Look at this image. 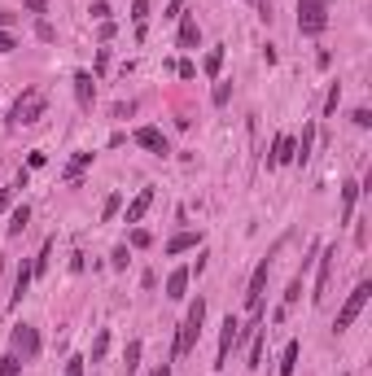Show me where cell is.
<instances>
[{"label":"cell","mask_w":372,"mask_h":376,"mask_svg":"<svg viewBox=\"0 0 372 376\" xmlns=\"http://www.w3.org/2000/svg\"><path fill=\"white\" fill-rule=\"evenodd\" d=\"M202 324H206V297H193L188 302V315L180 324V337H176V359L193 355V346L202 341Z\"/></svg>","instance_id":"6da1fadb"},{"label":"cell","mask_w":372,"mask_h":376,"mask_svg":"<svg viewBox=\"0 0 372 376\" xmlns=\"http://www.w3.org/2000/svg\"><path fill=\"white\" fill-rule=\"evenodd\" d=\"M44 110H48V96H44L40 88H27V92L13 101V110H9L5 123H9V127H31V123L44 118Z\"/></svg>","instance_id":"7a4b0ae2"},{"label":"cell","mask_w":372,"mask_h":376,"mask_svg":"<svg viewBox=\"0 0 372 376\" xmlns=\"http://www.w3.org/2000/svg\"><path fill=\"white\" fill-rule=\"evenodd\" d=\"M329 5H333V0H298V31H303V35H320L329 27Z\"/></svg>","instance_id":"3957f363"},{"label":"cell","mask_w":372,"mask_h":376,"mask_svg":"<svg viewBox=\"0 0 372 376\" xmlns=\"http://www.w3.org/2000/svg\"><path fill=\"white\" fill-rule=\"evenodd\" d=\"M372 302V285L363 280V285H355V293L351 297H346V307L337 311V319H333V333H346V329H351V324L359 319V311Z\"/></svg>","instance_id":"277c9868"},{"label":"cell","mask_w":372,"mask_h":376,"mask_svg":"<svg viewBox=\"0 0 372 376\" xmlns=\"http://www.w3.org/2000/svg\"><path fill=\"white\" fill-rule=\"evenodd\" d=\"M333 267H337V245H329V249H320V275H315V302H325L329 297V289H333Z\"/></svg>","instance_id":"5b68a950"},{"label":"cell","mask_w":372,"mask_h":376,"mask_svg":"<svg viewBox=\"0 0 372 376\" xmlns=\"http://www.w3.org/2000/svg\"><path fill=\"white\" fill-rule=\"evenodd\" d=\"M9 341H13V355L18 359H35L40 355V333L31 329V324H13V337Z\"/></svg>","instance_id":"8992f818"},{"label":"cell","mask_w":372,"mask_h":376,"mask_svg":"<svg viewBox=\"0 0 372 376\" xmlns=\"http://www.w3.org/2000/svg\"><path fill=\"white\" fill-rule=\"evenodd\" d=\"M267 275H271V263L263 258V263L254 267V275H250V289H245V311H254V315H259V307H263V289H267Z\"/></svg>","instance_id":"52a82bcc"},{"label":"cell","mask_w":372,"mask_h":376,"mask_svg":"<svg viewBox=\"0 0 372 376\" xmlns=\"http://www.w3.org/2000/svg\"><path fill=\"white\" fill-rule=\"evenodd\" d=\"M237 329H241V324H237L232 315L223 319V329H219V355H215V368H228L232 350H237Z\"/></svg>","instance_id":"ba28073f"},{"label":"cell","mask_w":372,"mask_h":376,"mask_svg":"<svg viewBox=\"0 0 372 376\" xmlns=\"http://www.w3.org/2000/svg\"><path fill=\"white\" fill-rule=\"evenodd\" d=\"M289 162H293V136L281 132L276 140H271V149H267V166L276 171V166H289Z\"/></svg>","instance_id":"9c48e42d"},{"label":"cell","mask_w":372,"mask_h":376,"mask_svg":"<svg viewBox=\"0 0 372 376\" xmlns=\"http://www.w3.org/2000/svg\"><path fill=\"white\" fill-rule=\"evenodd\" d=\"M140 149H149V154H158V158H167L171 154V144H167V136L158 132V127H136V136H132Z\"/></svg>","instance_id":"30bf717a"},{"label":"cell","mask_w":372,"mask_h":376,"mask_svg":"<svg viewBox=\"0 0 372 376\" xmlns=\"http://www.w3.org/2000/svg\"><path fill=\"white\" fill-rule=\"evenodd\" d=\"M74 101H79L84 110H92V101H96V84H92V74L88 70H74Z\"/></svg>","instance_id":"8fae6325"},{"label":"cell","mask_w":372,"mask_h":376,"mask_svg":"<svg viewBox=\"0 0 372 376\" xmlns=\"http://www.w3.org/2000/svg\"><path fill=\"white\" fill-rule=\"evenodd\" d=\"M250 363H245V368H250V372H259L263 368V346H267V324H254V329H250Z\"/></svg>","instance_id":"7c38bea8"},{"label":"cell","mask_w":372,"mask_h":376,"mask_svg":"<svg viewBox=\"0 0 372 376\" xmlns=\"http://www.w3.org/2000/svg\"><path fill=\"white\" fill-rule=\"evenodd\" d=\"M311 144H315V123L303 127V140H293V166H307L311 162Z\"/></svg>","instance_id":"4fadbf2b"},{"label":"cell","mask_w":372,"mask_h":376,"mask_svg":"<svg viewBox=\"0 0 372 376\" xmlns=\"http://www.w3.org/2000/svg\"><path fill=\"white\" fill-rule=\"evenodd\" d=\"M149 206H154V188H140V193L132 197V206H128V215H123V223H140Z\"/></svg>","instance_id":"5bb4252c"},{"label":"cell","mask_w":372,"mask_h":376,"mask_svg":"<svg viewBox=\"0 0 372 376\" xmlns=\"http://www.w3.org/2000/svg\"><path fill=\"white\" fill-rule=\"evenodd\" d=\"M31 263H18V275H13V297H9V307H22V297H27V289H31Z\"/></svg>","instance_id":"9a60e30c"},{"label":"cell","mask_w":372,"mask_h":376,"mask_svg":"<svg viewBox=\"0 0 372 376\" xmlns=\"http://www.w3.org/2000/svg\"><path fill=\"white\" fill-rule=\"evenodd\" d=\"M184 249H202V232H176L167 241V254L176 258V254H184Z\"/></svg>","instance_id":"2e32d148"},{"label":"cell","mask_w":372,"mask_h":376,"mask_svg":"<svg viewBox=\"0 0 372 376\" xmlns=\"http://www.w3.org/2000/svg\"><path fill=\"white\" fill-rule=\"evenodd\" d=\"M188 280H193V275H188V267H176V271L167 275V297H171V302H180V297H184Z\"/></svg>","instance_id":"e0dca14e"},{"label":"cell","mask_w":372,"mask_h":376,"mask_svg":"<svg viewBox=\"0 0 372 376\" xmlns=\"http://www.w3.org/2000/svg\"><path fill=\"white\" fill-rule=\"evenodd\" d=\"M355 202H359V180H346L342 184V223L355 219Z\"/></svg>","instance_id":"ac0fdd59"},{"label":"cell","mask_w":372,"mask_h":376,"mask_svg":"<svg viewBox=\"0 0 372 376\" xmlns=\"http://www.w3.org/2000/svg\"><path fill=\"white\" fill-rule=\"evenodd\" d=\"M88 166H92V154H88V149H84V154H74V158L66 162V171H62V180H66V184H79V175H84Z\"/></svg>","instance_id":"d6986e66"},{"label":"cell","mask_w":372,"mask_h":376,"mask_svg":"<svg viewBox=\"0 0 372 376\" xmlns=\"http://www.w3.org/2000/svg\"><path fill=\"white\" fill-rule=\"evenodd\" d=\"M298 355H303V341H289V346L281 350V368H276V372H281V376H293V372H298Z\"/></svg>","instance_id":"ffe728a7"},{"label":"cell","mask_w":372,"mask_h":376,"mask_svg":"<svg viewBox=\"0 0 372 376\" xmlns=\"http://www.w3.org/2000/svg\"><path fill=\"white\" fill-rule=\"evenodd\" d=\"M202 44V27H197V18H180V48H197Z\"/></svg>","instance_id":"44dd1931"},{"label":"cell","mask_w":372,"mask_h":376,"mask_svg":"<svg viewBox=\"0 0 372 376\" xmlns=\"http://www.w3.org/2000/svg\"><path fill=\"white\" fill-rule=\"evenodd\" d=\"M27 223H31V206H13V215H9V237H22Z\"/></svg>","instance_id":"7402d4cb"},{"label":"cell","mask_w":372,"mask_h":376,"mask_svg":"<svg viewBox=\"0 0 372 376\" xmlns=\"http://www.w3.org/2000/svg\"><path fill=\"white\" fill-rule=\"evenodd\" d=\"M132 22H136V40H145V22H149V0H132Z\"/></svg>","instance_id":"603a6c76"},{"label":"cell","mask_w":372,"mask_h":376,"mask_svg":"<svg viewBox=\"0 0 372 376\" xmlns=\"http://www.w3.org/2000/svg\"><path fill=\"white\" fill-rule=\"evenodd\" d=\"M136 368H140V341H128V355H123V372L136 376Z\"/></svg>","instance_id":"cb8c5ba5"},{"label":"cell","mask_w":372,"mask_h":376,"mask_svg":"<svg viewBox=\"0 0 372 376\" xmlns=\"http://www.w3.org/2000/svg\"><path fill=\"white\" fill-rule=\"evenodd\" d=\"M202 70L210 74V79H219V70H223V48H210L206 62H202Z\"/></svg>","instance_id":"d4e9b609"},{"label":"cell","mask_w":372,"mask_h":376,"mask_svg":"<svg viewBox=\"0 0 372 376\" xmlns=\"http://www.w3.org/2000/svg\"><path fill=\"white\" fill-rule=\"evenodd\" d=\"M48 258H53V241H44V249H40V258L31 263V271H35V275H44V271H48Z\"/></svg>","instance_id":"484cf974"},{"label":"cell","mask_w":372,"mask_h":376,"mask_svg":"<svg viewBox=\"0 0 372 376\" xmlns=\"http://www.w3.org/2000/svg\"><path fill=\"white\" fill-rule=\"evenodd\" d=\"M18 372H22V359H18L13 350H9V355L0 359V376H18Z\"/></svg>","instance_id":"4316f807"},{"label":"cell","mask_w":372,"mask_h":376,"mask_svg":"<svg viewBox=\"0 0 372 376\" xmlns=\"http://www.w3.org/2000/svg\"><path fill=\"white\" fill-rule=\"evenodd\" d=\"M210 101H215V106H228V101H232V84H223V79H219L215 92H210Z\"/></svg>","instance_id":"83f0119b"},{"label":"cell","mask_w":372,"mask_h":376,"mask_svg":"<svg viewBox=\"0 0 372 376\" xmlns=\"http://www.w3.org/2000/svg\"><path fill=\"white\" fill-rule=\"evenodd\" d=\"M128 263H132V254H128V245H118L114 254H110V267H114V271H128Z\"/></svg>","instance_id":"f1b7e54d"},{"label":"cell","mask_w":372,"mask_h":376,"mask_svg":"<svg viewBox=\"0 0 372 376\" xmlns=\"http://www.w3.org/2000/svg\"><path fill=\"white\" fill-rule=\"evenodd\" d=\"M106 350H110V333L101 329V333H96V341H92V363H96V359H106Z\"/></svg>","instance_id":"f546056e"},{"label":"cell","mask_w":372,"mask_h":376,"mask_svg":"<svg viewBox=\"0 0 372 376\" xmlns=\"http://www.w3.org/2000/svg\"><path fill=\"white\" fill-rule=\"evenodd\" d=\"M118 206H123V193H110V197H106V206H101V219H114Z\"/></svg>","instance_id":"4dcf8cb0"},{"label":"cell","mask_w":372,"mask_h":376,"mask_svg":"<svg viewBox=\"0 0 372 376\" xmlns=\"http://www.w3.org/2000/svg\"><path fill=\"white\" fill-rule=\"evenodd\" d=\"M298 297H303V275H293V285H289V293H285V311L298 302Z\"/></svg>","instance_id":"1f68e13d"},{"label":"cell","mask_w":372,"mask_h":376,"mask_svg":"<svg viewBox=\"0 0 372 376\" xmlns=\"http://www.w3.org/2000/svg\"><path fill=\"white\" fill-rule=\"evenodd\" d=\"M337 101H342V84L329 88V96H325V114H337Z\"/></svg>","instance_id":"d6a6232c"},{"label":"cell","mask_w":372,"mask_h":376,"mask_svg":"<svg viewBox=\"0 0 372 376\" xmlns=\"http://www.w3.org/2000/svg\"><path fill=\"white\" fill-rule=\"evenodd\" d=\"M128 241H132V249H145V245H154V237H149L145 228H132V237H128Z\"/></svg>","instance_id":"836d02e7"},{"label":"cell","mask_w":372,"mask_h":376,"mask_svg":"<svg viewBox=\"0 0 372 376\" xmlns=\"http://www.w3.org/2000/svg\"><path fill=\"white\" fill-rule=\"evenodd\" d=\"M88 359H79V355H74L70 363H66V376H88V368H84Z\"/></svg>","instance_id":"e575fe53"},{"label":"cell","mask_w":372,"mask_h":376,"mask_svg":"<svg viewBox=\"0 0 372 376\" xmlns=\"http://www.w3.org/2000/svg\"><path fill=\"white\" fill-rule=\"evenodd\" d=\"M351 118H355V127H363V132L372 127V110H363V106H359V110H355Z\"/></svg>","instance_id":"d590c367"},{"label":"cell","mask_w":372,"mask_h":376,"mask_svg":"<svg viewBox=\"0 0 372 376\" xmlns=\"http://www.w3.org/2000/svg\"><path fill=\"white\" fill-rule=\"evenodd\" d=\"M92 18L96 22H110V5H106V0H96V5H92Z\"/></svg>","instance_id":"8d00e7d4"},{"label":"cell","mask_w":372,"mask_h":376,"mask_svg":"<svg viewBox=\"0 0 372 376\" xmlns=\"http://www.w3.org/2000/svg\"><path fill=\"white\" fill-rule=\"evenodd\" d=\"M13 48H18V40L9 31H0V53H13Z\"/></svg>","instance_id":"74e56055"},{"label":"cell","mask_w":372,"mask_h":376,"mask_svg":"<svg viewBox=\"0 0 372 376\" xmlns=\"http://www.w3.org/2000/svg\"><path fill=\"white\" fill-rule=\"evenodd\" d=\"M176 70H180V79H193V74H197V66H193V62H188V57H184V62H180V66H176Z\"/></svg>","instance_id":"f35d334b"},{"label":"cell","mask_w":372,"mask_h":376,"mask_svg":"<svg viewBox=\"0 0 372 376\" xmlns=\"http://www.w3.org/2000/svg\"><path fill=\"white\" fill-rule=\"evenodd\" d=\"M202 271H206V254H202V249H197V263L188 267V275H202Z\"/></svg>","instance_id":"ab89813d"},{"label":"cell","mask_w":372,"mask_h":376,"mask_svg":"<svg viewBox=\"0 0 372 376\" xmlns=\"http://www.w3.org/2000/svg\"><path fill=\"white\" fill-rule=\"evenodd\" d=\"M35 35H40V40H57V31L48 27V22H40V27H35Z\"/></svg>","instance_id":"60d3db41"},{"label":"cell","mask_w":372,"mask_h":376,"mask_svg":"<svg viewBox=\"0 0 372 376\" xmlns=\"http://www.w3.org/2000/svg\"><path fill=\"white\" fill-rule=\"evenodd\" d=\"M180 9H184V0H171V5H167V13H162V18H180Z\"/></svg>","instance_id":"b9f144b4"},{"label":"cell","mask_w":372,"mask_h":376,"mask_svg":"<svg viewBox=\"0 0 372 376\" xmlns=\"http://www.w3.org/2000/svg\"><path fill=\"white\" fill-rule=\"evenodd\" d=\"M44 162H48V154H31V158H27V166H31V171H40Z\"/></svg>","instance_id":"7bdbcfd3"},{"label":"cell","mask_w":372,"mask_h":376,"mask_svg":"<svg viewBox=\"0 0 372 376\" xmlns=\"http://www.w3.org/2000/svg\"><path fill=\"white\" fill-rule=\"evenodd\" d=\"M48 9V0H27V13H44Z\"/></svg>","instance_id":"ee69618b"},{"label":"cell","mask_w":372,"mask_h":376,"mask_svg":"<svg viewBox=\"0 0 372 376\" xmlns=\"http://www.w3.org/2000/svg\"><path fill=\"white\" fill-rule=\"evenodd\" d=\"M9 197H13L9 188H0V215H5V210H9Z\"/></svg>","instance_id":"f6af8a7d"},{"label":"cell","mask_w":372,"mask_h":376,"mask_svg":"<svg viewBox=\"0 0 372 376\" xmlns=\"http://www.w3.org/2000/svg\"><path fill=\"white\" fill-rule=\"evenodd\" d=\"M149 376H171V368L162 363V368H154V372H149Z\"/></svg>","instance_id":"bcb514c9"},{"label":"cell","mask_w":372,"mask_h":376,"mask_svg":"<svg viewBox=\"0 0 372 376\" xmlns=\"http://www.w3.org/2000/svg\"><path fill=\"white\" fill-rule=\"evenodd\" d=\"M5 22H9V13H0V27H5Z\"/></svg>","instance_id":"7dc6e473"},{"label":"cell","mask_w":372,"mask_h":376,"mask_svg":"<svg viewBox=\"0 0 372 376\" xmlns=\"http://www.w3.org/2000/svg\"><path fill=\"white\" fill-rule=\"evenodd\" d=\"M342 376H351V372H342Z\"/></svg>","instance_id":"c3c4849f"}]
</instances>
